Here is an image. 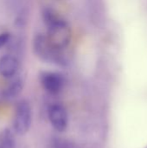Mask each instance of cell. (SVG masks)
Masks as SVG:
<instances>
[{"mask_svg": "<svg viewBox=\"0 0 147 148\" xmlns=\"http://www.w3.org/2000/svg\"><path fill=\"white\" fill-rule=\"evenodd\" d=\"M43 20L47 26V39L55 49L62 50L71 41V29L68 23L55 15L50 10L43 11Z\"/></svg>", "mask_w": 147, "mask_h": 148, "instance_id": "1", "label": "cell"}, {"mask_svg": "<svg viewBox=\"0 0 147 148\" xmlns=\"http://www.w3.org/2000/svg\"><path fill=\"white\" fill-rule=\"evenodd\" d=\"M33 46L35 53L42 60L57 65H64L66 63L65 59L61 55V50L53 47L45 36L37 35L34 39Z\"/></svg>", "mask_w": 147, "mask_h": 148, "instance_id": "2", "label": "cell"}, {"mask_svg": "<svg viewBox=\"0 0 147 148\" xmlns=\"http://www.w3.org/2000/svg\"><path fill=\"white\" fill-rule=\"evenodd\" d=\"M42 87L51 95H58L63 88L64 77L56 72H42L40 75Z\"/></svg>", "mask_w": 147, "mask_h": 148, "instance_id": "4", "label": "cell"}, {"mask_svg": "<svg viewBox=\"0 0 147 148\" xmlns=\"http://www.w3.org/2000/svg\"><path fill=\"white\" fill-rule=\"evenodd\" d=\"M32 113L29 103L25 101H20L16 107L14 121H13V128L15 132L19 135L25 134L31 125Z\"/></svg>", "mask_w": 147, "mask_h": 148, "instance_id": "3", "label": "cell"}, {"mask_svg": "<svg viewBox=\"0 0 147 148\" xmlns=\"http://www.w3.org/2000/svg\"><path fill=\"white\" fill-rule=\"evenodd\" d=\"M22 88L23 82H21V80H16L7 88V89L4 92V96L6 98H14L21 92Z\"/></svg>", "mask_w": 147, "mask_h": 148, "instance_id": "8", "label": "cell"}, {"mask_svg": "<svg viewBox=\"0 0 147 148\" xmlns=\"http://www.w3.org/2000/svg\"><path fill=\"white\" fill-rule=\"evenodd\" d=\"M49 118L52 127L60 133L64 132L68 127V113L59 104H54L49 108Z\"/></svg>", "mask_w": 147, "mask_h": 148, "instance_id": "5", "label": "cell"}, {"mask_svg": "<svg viewBox=\"0 0 147 148\" xmlns=\"http://www.w3.org/2000/svg\"><path fill=\"white\" fill-rule=\"evenodd\" d=\"M15 139L12 132L10 129L3 131L0 137V148H15Z\"/></svg>", "mask_w": 147, "mask_h": 148, "instance_id": "7", "label": "cell"}, {"mask_svg": "<svg viewBox=\"0 0 147 148\" xmlns=\"http://www.w3.org/2000/svg\"><path fill=\"white\" fill-rule=\"evenodd\" d=\"M19 69L18 60L12 56L4 55L0 57V75L5 78L14 76Z\"/></svg>", "mask_w": 147, "mask_h": 148, "instance_id": "6", "label": "cell"}, {"mask_svg": "<svg viewBox=\"0 0 147 148\" xmlns=\"http://www.w3.org/2000/svg\"><path fill=\"white\" fill-rule=\"evenodd\" d=\"M11 35L8 32L1 33L0 34V49L3 48L10 40Z\"/></svg>", "mask_w": 147, "mask_h": 148, "instance_id": "9", "label": "cell"}]
</instances>
